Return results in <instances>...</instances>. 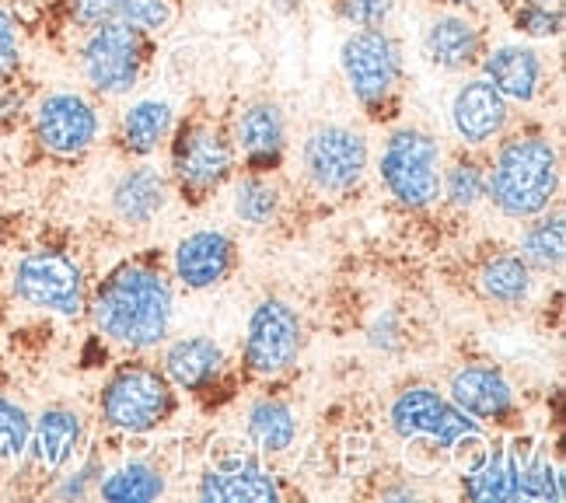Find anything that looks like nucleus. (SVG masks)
<instances>
[{
  "label": "nucleus",
  "instance_id": "1",
  "mask_svg": "<svg viewBox=\"0 0 566 503\" xmlns=\"http://www.w3.org/2000/svg\"><path fill=\"white\" fill-rule=\"evenodd\" d=\"M95 329L129 354H144L168 339L171 283L150 262H119L92 297Z\"/></svg>",
  "mask_w": 566,
  "mask_h": 503
},
{
  "label": "nucleus",
  "instance_id": "2",
  "mask_svg": "<svg viewBox=\"0 0 566 503\" xmlns=\"http://www.w3.org/2000/svg\"><path fill=\"white\" fill-rule=\"evenodd\" d=\"M559 179L556 144L538 129H517L496 140L486 165V200L511 221H532L556 203Z\"/></svg>",
  "mask_w": 566,
  "mask_h": 503
},
{
  "label": "nucleus",
  "instance_id": "3",
  "mask_svg": "<svg viewBox=\"0 0 566 503\" xmlns=\"http://www.w3.org/2000/svg\"><path fill=\"white\" fill-rule=\"evenodd\" d=\"M102 423L116 433L144 437L165 427L176 412V388L165 378L161 367L144 360H129L113 370L98 396Z\"/></svg>",
  "mask_w": 566,
  "mask_h": 503
},
{
  "label": "nucleus",
  "instance_id": "4",
  "mask_svg": "<svg viewBox=\"0 0 566 503\" xmlns=\"http://www.w3.org/2000/svg\"><path fill=\"white\" fill-rule=\"evenodd\" d=\"M339 71L354 102L371 119L391 116L402 84V46L388 29H354L339 42Z\"/></svg>",
  "mask_w": 566,
  "mask_h": 503
},
{
  "label": "nucleus",
  "instance_id": "5",
  "mask_svg": "<svg viewBox=\"0 0 566 503\" xmlns=\"http://www.w3.org/2000/svg\"><path fill=\"white\" fill-rule=\"evenodd\" d=\"M441 140L420 126H396L378 155V179L406 210H427L441 200Z\"/></svg>",
  "mask_w": 566,
  "mask_h": 503
},
{
  "label": "nucleus",
  "instance_id": "6",
  "mask_svg": "<svg viewBox=\"0 0 566 503\" xmlns=\"http://www.w3.org/2000/svg\"><path fill=\"white\" fill-rule=\"evenodd\" d=\"M388 423L402 441H427L430 448H438L444 454L486 441V427L472 420L444 391L430 385L402 388L388 406Z\"/></svg>",
  "mask_w": 566,
  "mask_h": 503
},
{
  "label": "nucleus",
  "instance_id": "7",
  "mask_svg": "<svg viewBox=\"0 0 566 503\" xmlns=\"http://www.w3.org/2000/svg\"><path fill=\"white\" fill-rule=\"evenodd\" d=\"M77 67L95 95L126 98L147 67V32L126 25V21H102L95 29H84Z\"/></svg>",
  "mask_w": 566,
  "mask_h": 503
},
{
  "label": "nucleus",
  "instance_id": "8",
  "mask_svg": "<svg viewBox=\"0 0 566 503\" xmlns=\"http://www.w3.org/2000/svg\"><path fill=\"white\" fill-rule=\"evenodd\" d=\"M168 155H171V179L192 200H207L210 192L221 189L238 165L231 134L224 126H213L207 119H192L171 129Z\"/></svg>",
  "mask_w": 566,
  "mask_h": 503
},
{
  "label": "nucleus",
  "instance_id": "9",
  "mask_svg": "<svg viewBox=\"0 0 566 503\" xmlns=\"http://www.w3.org/2000/svg\"><path fill=\"white\" fill-rule=\"evenodd\" d=\"M11 291L29 308L50 312L60 318H77L88 308V283L77 259L60 249L25 252L11 270Z\"/></svg>",
  "mask_w": 566,
  "mask_h": 503
},
{
  "label": "nucleus",
  "instance_id": "10",
  "mask_svg": "<svg viewBox=\"0 0 566 503\" xmlns=\"http://www.w3.org/2000/svg\"><path fill=\"white\" fill-rule=\"evenodd\" d=\"M367 165H371V147L367 137L354 126L322 123L308 129L301 144V168L318 192H350L364 182Z\"/></svg>",
  "mask_w": 566,
  "mask_h": 503
},
{
  "label": "nucleus",
  "instance_id": "11",
  "mask_svg": "<svg viewBox=\"0 0 566 503\" xmlns=\"http://www.w3.org/2000/svg\"><path fill=\"white\" fill-rule=\"evenodd\" d=\"M304 346V322L283 297H263L249 315L242 364L255 378H280L297 364Z\"/></svg>",
  "mask_w": 566,
  "mask_h": 503
},
{
  "label": "nucleus",
  "instance_id": "12",
  "mask_svg": "<svg viewBox=\"0 0 566 503\" xmlns=\"http://www.w3.org/2000/svg\"><path fill=\"white\" fill-rule=\"evenodd\" d=\"M32 129L39 147L53 158H81L102 134V116L92 98L71 87L46 92L32 108Z\"/></svg>",
  "mask_w": 566,
  "mask_h": 503
},
{
  "label": "nucleus",
  "instance_id": "13",
  "mask_svg": "<svg viewBox=\"0 0 566 503\" xmlns=\"http://www.w3.org/2000/svg\"><path fill=\"white\" fill-rule=\"evenodd\" d=\"M448 123L462 147H472V150L490 147L507 134L511 102L500 95L483 74H475L454 87L451 105H448Z\"/></svg>",
  "mask_w": 566,
  "mask_h": 503
},
{
  "label": "nucleus",
  "instance_id": "14",
  "mask_svg": "<svg viewBox=\"0 0 566 503\" xmlns=\"http://www.w3.org/2000/svg\"><path fill=\"white\" fill-rule=\"evenodd\" d=\"M231 140L245 171L270 175L273 168H280L283 150H287V116L276 102L255 98L238 113Z\"/></svg>",
  "mask_w": 566,
  "mask_h": 503
},
{
  "label": "nucleus",
  "instance_id": "15",
  "mask_svg": "<svg viewBox=\"0 0 566 503\" xmlns=\"http://www.w3.org/2000/svg\"><path fill=\"white\" fill-rule=\"evenodd\" d=\"M238 245L228 231L203 228L186 234L171 252V273L186 291H213L234 273Z\"/></svg>",
  "mask_w": 566,
  "mask_h": 503
},
{
  "label": "nucleus",
  "instance_id": "16",
  "mask_svg": "<svg viewBox=\"0 0 566 503\" xmlns=\"http://www.w3.org/2000/svg\"><path fill=\"white\" fill-rule=\"evenodd\" d=\"M196 496L203 503H276L283 490L263 462L249 454H228L200 475Z\"/></svg>",
  "mask_w": 566,
  "mask_h": 503
},
{
  "label": "nucleus",
  "instance_id": "17",
  "mask_svg": "<svg viewBox=\"0 0 566 503\" xmlns=\"http://www.w3.org/2000/svg\"><path fill=\"white\" fill-rule=\"evenodd\" d=\"M448 399L479 423H504L517 412V396L507 375L493 364H462L448 378Z\"/></svg>",
  "mask_w": 566,
  "mask_h": 503
},
{
  "label": "nucleus",
  "instance_id": "18",
  "mask_svg": "<svg viewBox=\"0 0 566 503\" xmlns=\"http://www.w3.org/2000/svg\"><path fill=\"white\" fill-rule=\"evenodd\" d=\"M486 53L483 29L465 11H444L433 14L423 29V56L430 67L444 74H465L479 67V60Z\"/></svg>",
  "mask_w": 566,
  "mask_h": 503
},
{
  "label": "nucleus",
  "instance_id": "19",
  "mask_svg": "<svg viewBox=\"0 0 566 503\" xmlns=\"http://www.w3.org/2000/svg\"><path fill=\"white\" fill-rule=\"evenodd\" d=\"M483 74L511 105H532L546 87V63L528 42H500L479 60Z\"/></svg>",
  "mask_w": 566,
  "mask_h": 503
},
{
  "label": "nucleus",
  "instance_id": "20",
  "mask_svg": "<svg viewBox=\"0 0 566 503\" xmlns=\"http://www.w3.org/2000/svg\"><path fill=\"white\" fill-rule=\"evenodd\" d=\"M84 444V420L81 412L71 406H46L32 420V437H29V454L32 465L42 472H63Z\"/></svg>",
  "mask_w": 566,
  "mask_h": 503
},
{
  "label": "nucleus",
  "instance_id": "21",
  "mask_svg": "<svg viewBox=\"0 0 566 503\" xmlns=\"http://www.w3.org/2000/svg\"><path fill=\"white\" fill-rule=\"evenodd\" d=\"M161 370L171 381V388L200 396L207 391L224 370V349L210 336H179L165 346L161 354Z\"/></svg>",
  "mask_w": 566,
  "mask_h": 503
},
{
  "label": "nucleus",
  "instance_id": "22",
  "mask_svg": "<svg viewBox=\"0 0 566 503\" xmlns=\"http://www.w3.org/2000/svg\"><path fill=\"white\" fill-rule=\"evenodd\" d=\"M63 4L81 32L102 25V21H126V25L155 35L176 21V0H63Z\"/></svg>",
  "mask_w": 566,
  "mask_h": 503
},
{
  "label": "nucleus",
  "instance_id": "23",
  "mask_svg": "<svg viewBox=\"0 0 566 503\" xmlns=\"http://www.w3.org/2000/svg\"><path fill=\"white\" fill-rule=\"evenodd\" d=\"M171 182L168 175L155 165H134L126 168L113 186V213L129 228H144L168 207Z\"/></svg>",
  "mask_w": 566,
  "mask_h": 503
},
{
  "label": "nucleus",
  "instance_id": "24",
  "mask_svg": "<svg viewBox=\"0 0 566 503\" xmlns=\"http://www.w3.org/2000/svg\"><path fill=\"white\" fill-rule=\"evenodd\" d=\"M171 129H176V108L165 98H140L126 105L119 119V147L129 158H150L168 144Z\"/></svg>",
  "mask_w": 566,
  "mask_h": 503
},
{
  "label": "nucleus",
  "instance_id": "25",
  "mask_svg": "<svg viewBox=\"0 0 566 503\" xmlns=\"http://www.w3.org/2000/svg\"><path fill=\"white\" fill-rule=\"evenodd\" d=\"M517 465H521V451L496 444L490 448L472 469L462 475V493L479 503H507L517 500Z\"/></svg>",
  "mask_w": 566,
  "mask_h": 503
},
{
  "label": "nucleus",
  "instance_id": "26",
  "mask_svg": "<svg viewBox=\"0 0 566 503\" xmlns=\"http://www.w3.org/2000/svg\"><path fill=\"white\" fill-rule=\"evenodd\" d=\"M245 433L259 454H283L297 441V412L283 399H255L245 417Z\"/></svg>",
  "mask_w": 566,
  "mask_h": 503
},
{
  "label": "nucleus",
  "instance_id": "27",
  "mask_svg": "<svg viewBox=\"0 0 566 503\" xmlns=\"http://www.w3.org/2000/svg\"><path fill=\"white\" fill-rule=\"evenodd\" d=\"M475 283H479V294H483L486 301L517 308V304H525L532 294V270L517 252H500V255L483 262Z\"/></svg>",
  "mask_w": 566,
  "mask_h": 503
},
{
  "label": "nucleus",
  "instance_id": "28",
  "mask_svg": "<svg viewBox=\"0 0 566 503\" xmlns=\"http://www.w3.org/2000/svg\"><path fill=\"white\" fill-rule=\"evenodd\" d=\"M165 475L158 465H150V462H123L119 469L113 472H105L98 479V486L95 493L108 503H150V500H158L165 496Z\"/></svg>",
  "mask_w": 566,
  "mask_h": 503
},
{
  "label": "nucleus",
  "instance_id": "29",
  "mask_svg": "<svg viewBox=\"0 0 566 503\" xmlns=\"http://www.w3.org/2000/svg\"><path fill=\"white\" fill-rule=\"evenodd\" d=\"M517 255L528 262V270L559 273L563 259H566V221H563V213L532 217V224L525 228V234H521Z\"/></svg>",
  "mask_w": 566,
  "mask_h": 503
},
{
  "label": "nucleus",
  "instance_id": "30",
  "mask_svg": "<svg viewBox=\"0 0 566 503\" xmlns=\"http://www.w3.org/2000/svg\"><path fill=\"white\" fill-rule=\"evenodd\" d=\"M231 207H234V217L242 224L266 228L276 221V213H280V189L266 179V175L245 171L242 179L234 182Z\"/></svg>",
  "mask_w": 566,
  "mask_h": 503
},
{
  "label": "nucleus",
  "instance_id": "31",
  "mask_svg": "<svg viewBox=\"0 0 566 503\" xmlns=\"http://www.w3.org/2000/svg\"><path fill=\"white\" fill-rule=\"evenodd\" d=\"M441 200H448L454 210H472L486 200V161L479 158H454L441 171Z\"/></svg>",
  "mask_w": 566,
  "mask_h": 503
},
{
  "label": "nucleus",
  "instance_id": "32",
  "mask_svg": "<svg viewBox=\"0 0 566 503\" xmlns=\"http://www.w3.org/2000/svg\"><path fill=\"white\" fill-rule=\"evenodd\" d=\"M517 500H538V503H563L566 486L563 472L549 462V454H521L517 465Z\"/></svg>",
  "mask_w": 566,
  "mask_h": 503
},
{
  "label": "nucleus",
  "instance_id": "33",
  "mask_svg": "<svg viewBox=\"0 0 566 503\" xmlns=\"http://www.w3.org/2000/svg\"><path fill=\"white\" fill-rule=\"evenodd\" d=\"M32 437V412L0 391V462L18 465L29 454Z\"/></svg>",
  "mask_w": 566,
  "mask_h": 503
},
{
  "label": "nucleus",
  "instance_id": "34",
  "mask_svg": "<svg viewBox=\"0 0 566 503\" xmlns=\"http://www.w3.org/2000/svg\"><path fill=\"white\" fill-rule=\"evenodd\" d=\"M511 25L528 42H549L563 35V8L559 4H528L521 0L511 14Z\"/></svg>",
  "mask_w": 566,
  "mask_h": 503
},
{
  "label": "nucleus",
  "instance_id": "35",
  "mask_svg": "<svg viewBox=\"0 0 566 503\" xmlns=\"http://www.w3.org/2000/svg\"><path fill=\"white\" fill-rule=\"evenodd\" d=\"M21 71V25L14 11L0 0V87H11Z\"/></svg>",
  "mask_w": 566,
  "mask_h": 503
},
{
  "label": "nucleus",
  "instance_id": "36",
  "mask_svg": "<svg viewBox=\"0 0 566 503\" xmlns=\"http://www.w3.org/2000/svg\"><path fill=\"white\" fill-rule=\"evenodd\" d=\"M339 18L354 29H385L396 14V0H333Z\"/></svg>",
  "mask_w": 566,
  "mask_h": 503
},
{
  "label": "nucleus",
  "instance_id": "37",
  "mask_svg": "<svg viewBox=\"0 0 566 503\" xmlns=\"http://www.w3.org/2000/svg\"><path fill=\"white\" fill-rule=\"evenodd\" d=\"M98 479H102V472H98V462L92 458V462H84V469L63 475L60 483H56V490H53V496H60V500H84V496L95 493Z\"/></svg>",
  "mask_w": 566,
  "mask_h": 503
},
{
  "label": "nucleus",
  "instance_id": "38",
  "mask_svg": "<svg viewBox=\"0 0 566 503\" xmlns=\"http://www.w3.org/2000/svg\"><path fill=\"white\" fill-rule=\"evenodd\" d=\"M441 4L448 11H475L479 8V0H441Z\"/></svg>",
  "mask_w": 566,
  "mask_h": 503
},
{
  "label": "nucleus",
  "instance_id": "39",
  "mask_svg": "<svg viewBox=\"0 0 566 503\" xmlns=\"http://www.w3.org/2000/svg\"><path fill=\"white\" fill-rule=\"evenodd\" d=\"M528 4H556V0H528Z\"/></svg>",
  "mask_w": 566,
  "mask_h": 503
},
{
  "label": "nucleus",
  "instance_id": "40",
  "mask_svg": "<svg viewBox=\"0 0 566 503\" xmlns=\"http://www.w3.org/2000/svg\"><path fill=\"white\" fill-rule=\"evenodd\" d=\"M14 4H25V0H14Z\"/></svg>",
  "mask_w": 566,
  "mask_h": 503
}]
</instances>
